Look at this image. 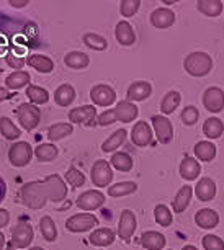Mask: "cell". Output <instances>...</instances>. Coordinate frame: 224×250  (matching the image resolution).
<instances>
[{
  "label": "cell",
  "mask_w": 224,
  "mask_h": 250,
  "mask_svg": "<svg viewBox=\"0 0 224 250\" xmlns=\"http://www.w3.org/2000/svg\"><path fill=\"white\" fill-rule=\"evenodd\" d=\"M7 53V46L5 44H0V56L5 54Z\"/></svg>",
  "instance_id": "9f6ffc18"
},
{
  "label": "cell",
  "mask_w": 224,
  "mask_h": 250,
  "mask_svg": "<svg viewBox=\"0 0 224 250\" xmlns=\"http://www.w3.org/2000/svg\"><path fill=\"white\" fill-rule=\"evenodd\" d=\"M195 195L198 196L200 201H211L216 196V183L209 177L200 178L197 187H195Z\"/></svg>",
  "instance_id": "d6986e66"
},
{
  "label": "cell",
  "mask_w": 224,
  "mask_h": 250,
  "mask_svg": "<svg viewBox=\"0 0 224 250\" xmlns=\"http://www.w3.org/2000/svg\"><path fill=\"white\" fill-rule=\"evenodd\" d=\"M125 139H126V129H118L112 136H110V138H107L103 141L102 150L105 154H107V152H115V150L120 147L123 143H125Z\"/></svg>",
  "instance_id": "8d00e7d4"
},
{
  "label": "cell",
  "mask_w": 224,
  "mask_h": 250,
  "mask_svg": "<svg viewBox=\"0 0 224 250\" xmlns=\"http://www.w3.org/2000/svg\"><path fill=\"white\" fill-rule=\"evenodd\" d=\"M152 128H154V134L160 144H169L170 141H172L174 128L169 118L160 116V115L152 116Z\"/></svg>",
  "instance_id": "30bf717a"
},
{
  "label": "cell",
  "mask_w": 224,
  "mask_h": 250,
  "mask_svg": "<svg viewBox=\"0 0 224 250\" xmlns=\"http://www.w3.org/2000/svg\"><path fill=\"white\" fill-rule=\"evenodd\" d=\"M10 245L8 247H13V249H26L30 247V244L33 242L35 239V230L28 223H18L12 228L10 230Z\"/></svg>",
  "instance_id": "277c9868"
},
{
  "label": "cell",
  "mask_w": 224,
  "mask_h": 250,
  "mask_svg": "<svg viewBox=\"0 0 224 250\" xmlns=\"http://www.w3.org/2000/svg\"><path fill=\"white\" fill-rule=\"evenodd\" d=\"M139 7H141L139 0H121L120 2V12H121V15L126 18L136 15Z\"/></svg>",
  "instance_id": "ee69618b"
},
{
  "label": "cell",
  "mask_w": 224,
  "mask_h": 250,
  "mask_svg": "<svg viewBox=\"0 0 224 250\" xmlns=\"http://www.w3.org/2000/svg\"><path fill=\"white\" fill-rule=\"evenodd\" d=\"M204 250H224V240L214 234H208L203 237Z\"/></svg>",
  "instance_id": "bcb514c9"
},
{
  "label": "cell",
  "mask_w": 224,
  "mask_h": 250,
  "mask_svg": "<svg viewBox=\"0 0 224 250\" xmlns=\"http://www.w3.org/2000/svg\"><path fill=\"white\" fill-rule=\"evenodd\" d=\"M7 250H18V249H13V247H8Z\"/></svg>",
  "instance_id": "91938a15"
},
{
  "label": "cell",
  "mask_w": 224,
  "mask_h": 250,
  "mask_svg": "<svg viewBox=\"0 0 224 250\" xmlns=\"http://www.w3.org/2000/svg\"><path fill=\"white\" fill-rule=\"evenodd\" d=\"M182 250H198V249L195 247V245H185V247H183Z\"/></svg>",
  "instance_id": "6f0895ef"
},
{
  "label": "cell",
  "mask_w": 224,
  "mask_h": 250,
  "mask_svg": "<svg viewBox=\"0 0 224 250\" xmlns=\"http://www.w3.org/2000/svg\"><path fill=\"white\" fill-rule=\"evenodd\" d=\"M154 219H156V223L159 224V226L169 228V226L174 223L172 211H170L165 205H157L154 208Z\"/></svg>",
  "instance_id": "b9f144b4"
},
{
  "label": "cell",
  "mask_w": 224,
  "mask_h": 250,
  "mask_svg": "<svg viewBox=\"0 0 224 250\" xmlns=\"http://www.w3.org/2000/svg\"><path fill=\"white\" fill-rule=\"evenodd\" d=\"M30 250H45V249H41V247H31Z\"/></svg>",
  "instance_id": "680465c9"
},
{
  "label": "cell",
  "mask_w": 224,
  "mask_h": 250,
  "mask_svg": "<svg viewBox=\"0 0 224 250\" xmlns=\"http://www.w3.org/2000/svg\"><path fill=\"white\" fill-rule=\"evenodd\" d=\"M90 100L97 106H112L116 102V92L110 85L97 83L90 90Z\"/></svg>",
  "instance_id": "9c48e42d"
},
{
  "label": "cell",
  "mask_w": 224,
  "mask_h": 250,
  "mask_svg": "<svg viewBox=\"0 0 224 250\" xmlns=\"http://www.w3.org/2000/svg\"><path fill=\"white\" fill-rule=\"evenodd\" d=\"M64 64L70 69L79 70V69L87 67L90 64V59L85 53H80V51H70V53L64 56Z\"/></svg>",
  "instance_id": "f546056e"
},
{
  "label": "cell",
  "mask_w": 224,
  "mask_h": 250,
  "mask_svg": "<svg viewBox=\"0 0 224 250\" xmlns=\"http://www.w3.org/2000/svg\"><path fill=\"white\" fill-rule=\"evenodd\" d=\"M131 141H133V144L137 146V147H146V146H149L152 143L151 126L147 125L146 121H137L136 125L133 126Z\"/></svg>",
  "instance_id": "5bb4252c"
},
{
  "label": "cell",
  "mask_w": 224,
  "mask_h": 250,
  "mask_svg": "<svg viewBox=\"0 0 224 250\" xmlns=\"http://www.w3.org/2000/svg\"><path fill=\"white\" fill-rule=\"evenodd\" d=\"M183 69L185 72L192 77H204L211 72L213 69V59L211 56L203 53V51H195L190 53L183 61Z\"/></svg>",
  "instance_id": "7a4b0ae2"
},
{
  "label": "cell",
  "mask_w": 224,
  "mask_h": 250,
  "mask_svg": "<svg viewBox=\"0 0 224 250\" xmlns=\"http://www.w3.org/2000/svg\"><path fill=\"white\" fill-rule=\"evenodd\" d=\"M136 190H137V185L134 182H120V183H115V185L108 187V195L112 198H123V196L136 193Z\"/></svg>",
  "instance_id": "836d02e7"
},
{
  "label": "cell",
  "mask_w": 224,
  "mask_h": 250,
  "mask_svg": "<svg viewBox=\"0 0 224 250\" xmlns=\"http://www.w3.org/2000/svg\"><path fill=\"white\" fill-rule=\"evenodd\" d=\"M110 165H112L113 168H116V170L120 172H130L133 168V162L131 155L126 154V152H115L112 155V160H110Z\"/></svg>",
  "instance_id": "74e56055"
},
{
  "label": "cell",
  "mask_w": 224,
  "mask_h": 250,
  "mask_svg": "<svg viewBox=\"0 0 224 250\" xmlns=\"http://www.w3.org/2000/svg\"><path fill=\"white\" fill-rule=\"evenodd\" d=\"M89 242L95 247H108L115 242V232L108 228L95 229L89 237Z\"/></svg>",
  "instance_id": "603a6c76"
},
{
  "label": "cell",
  "mask_w": 224,
  "mask_h": 250,
  "mask_svg": "<svg viewBox=\"0 0 224 250\" xmlns=\"http://www.w3.org/2000/svg\"><path fill=\"white\" fill-rule=\"evenodd\" d=\"M17 118L25 131H33L41 121V110L33 103H22L17 108Z\"/></svg>",
  "instance_id": "3957f363"
},
{
  "label": "cell",
  "mask_w": 224,
  "mask_h": 250,
  "mask_svg": "<svg viewBox=\"0 0 224 250\" xmlns=\"http://www.w3.org/2000/svg\"><path fill=\"white\" fill-rule=\"evenodd\" d=\"M35 154V150L28 143L25 141H18L8 149V160L13 167H25V165L30 164V160Z\"/></svg>",
  "instance_id": "5b68a950"
},
{
  "label": "cell",
  "mask_w": 224,
  "mask_h": 250,
  "mask_svg": "<svg viewBox=\"0 0 224 250\" xmlns=\"http://www.w3.org/2000/svg\"><path fill=\"white\" fill-rule=\"evenodd\" d=\"M35 155L40 162H51L58 157V147L51 143H43L35 149Z\"/></svg>",
  "instance_id": "ab89813d"
},
{
  "label": "cell",
  "mask_w": 224,
  "mask_h": 250,
  "mask_svg": "<svg viewBox=\"0 0 224 250\" xmlns=\"http://www.w3.org/2000/svg\"><path fill=\"white\" fill-rule=\"evenodd\" d=\"M193 152L197 155L198 160L211 162V160L216 157V146H214L211 141H200V143L195 146Z\"/></svg>",
  "instance_id": "83f0119b"
},
{
  "label": "cell",
  "mask_w": 224,
  "mask_h": 250,
  "mask_svg": "<svg viewBox=\"0 0 224 250\" xmlns=\"http://www.w3.org/2000/svg\"><path fill=\"white\" fill-rule=\"evenodd\" d=\"M192 195H193V188L190 185H185L179 190V193L175 195L174 201H172V209L174 213H182L190 206V201H192Z\"/></svg>",
  "instance_id": "cb8c5ba5"
},
{
  "label": "cell",
  "mask_w": 224,
  "mask_h": 250,
  "mask_svg": "<svg viewBox=\"0 0 224 250\" xmlns=\"http://www.w3.org/2000/svg\"><path fill=\"white\" fill-rule=\"evenodd\" d=\"M75 100V90L72 85L69 83H63L56 88L54 92V102L58 103L59 106H69L72 105V102Z\"/></svg>",
  "instance_id": "484cf974"
},
{
  "label": "cell",
  "mask_w": 224,
  "mask_h": 250,
  "mask_svg": "<svg viewBox=\"0 0 224 250\" xmlns=\"http://www.w3.org/2000/svg\"><path fill=\"white\" fill-rule=\"evenodd\" d=\"M116 123V116H115V110H107L102 115H98L97 118V125L98 126H110Z\"/></svg>",
  "instance_id": "7dc6e473"
},
{
  "label": "cell",
  "mask_w": 224,
  "mask_h": 250,
  "mask_svg": "<svg viewBox=\"0 0 224 250\" xmlns=\"http://www.w3.org/2000/svg\"><path fill=\"white\" fill-rule=\"evenodd\" d=\"M8 3H10L13 8H23L30 3V0H10Z\"/></svg>",
  "instance_id": "f907efd6"
},
{
  "label": "cell",
  "mask_w": 224,
  "mask_h": 250,
  "mask_svg": "<svg viewBox=\"0 0 224 250\" xmlns=\"http://www.w3.org/2000/svg\"><path fill=\"white\" fill-rule=\"evenodd\" d=\"M113 110H115L116 121H121V123L134 121L136 118H137V115H139V110H137V106L133 102H130V100L118 102L116 106L113 108Z\"/></svg>",
  "instance_id": "2e32d148"
},
{
  "label": "cell",
  "mask_w": 224,
  "mask_h": 250,
  "mask_svg": "<svg viewBox=\"0 0 224 250\" xmlns=\"http://www.w3.org/2000/svg\"><path fill=\"white\" fill-rule=\"evenodd\" d=\"M26 95H28V100H30L33 105H45V103L49 102V92L43 87H38V85H28L26 88Z\"/></svg>",
  "instance_id": "f35d334b"
},
{
  "label": "cell",
  "mask_w": 224,
  "mask_h": 250,
  "mask_svg": "<svg viewBox=\"0 0 224 250\" xmlns=\"http://www.w3.org/2000/svg\"><path fill=\"white\" fill-rule=\"evenodd\" d=\"M5 62H7V65H10L12 69H22L23 65L26 64V59L20 58V56L7 54V56H5Z\"/></svg>",
  "instance_id": "c3c4849f"
},
{
  "label": "cell",
  "mask_w": 224,
  "mask_h": 250,
  "mask_svg": "<svg viewBox=\"0 0 224 250\" xmlns=\"http://www.w3.org/2000/svg\"><path fill=\"white\" fill-rule=\"evenodd\" d=\"M197 8L203 15H206L209 18H216L223 12V2L221 0H198Z\"/></svg>",
  "instance_id": "f1b7e54d"
},
{
  "label": "cell",
  "mask_w": 224,
  "mask_h": 250,
  "mask_svg": "<svg viewBox=\"0 0 224 250\" xmlns=\"http://www.w3.org/2000/svg\"><path fill=\"white\" fill-rule=\"evenodd\" d=\"M28 65H31L33 69H36L38 72L41 74H49L54 70V62H52L51 58L47 56H43V54H33L30 58L26 59Z\"/></svg>",
  "instance_id": "d4e9b609"
},
{
  "label": "cell",
  "mask_w": 224,
  "mask_h": 250,
  "mask_svg": "<svg viewBox=\"0 0 224 250\" xmlns=\"http://www.w3.org/2000/svg\"><path fill=\"white\" fill-rule=\"evenodd\" d=\"M180 118H182V123L183 125H187V126H193L195 123L198 121V118H200V111H198V108L197 106H187V108H183V111H182V115H180Z\"/></svg>",
  "instance_id": "f6af8a7d"
},
{
  "label": "cell",
  "mask_w": 224,
  "mask_h": 250,
  "mask_svg": "<svg viewBox=\"0 0 224 250\" xmlns=\"http://www.w3.org/2000/svg\"><path fill=\"white\" fill-rule=\"evenodd\" d=\"M90 178H92V183L95 187L103 188L108 187L113 180V168L110 162L107 160H97L92 165V170H90Z\"/></svg>",
  "instance_id": "8992f818"
},
{
  "label": "cell",
  "mask_w": 224,
  "mask_h": 250,
  "mask_svg": "<svg viewBox=\"0 0 224 250\" xmlns=\"http://www.w3.org/2000/svg\"><path fill=\"white\" fill-rule=\"evenodd\" d=\"M67 196V187L59 175H49L43 182H28L20 190V201L30 209H41L47 200L59 203Z\"/></svg>",
  "instance_id": "6da1fadb"
},
{
  "label": "cell",
  "mask_w": 224,
  "mask_h": 250,
  "mask_svg": "<svg viewBox=\"0 0 224 250\" xmlns=\"http://www.w3.org/2000/svg\"><path fill=\"white\" fill-rule=\"evenodd\" d=\"M40 230L46 242H54L58 239V228L51 216H43L40 219Z\"/></svg>",
  "instance_id": "1f68e13d"
},
{
  "label": "cell",
  "mask_w": 224,
  "mask_h": 250,
  "mask_svg": "<svg viewBox=\"0 0 224 250\" xmlns=\"http://www.w3.org/2000/svg\"><path fill=\"white\" fill-rule=\"evenodd\" d=\"M95 226H98V219L90 213L74 214L66 221V229L70 230V232H74V234L87 232V230L93 229Z\"/></svg>",
  "instance_id": "52a82bcc"
},
{
  "label": "cell",
  "mask_w": 224,
  "mask_h": 250,
  "mask_svg": "<svg viewBox=\"0 0 224 250\" xmlns=\"http://www.w3.org/2000/svg\"><path fill=\"white\" fill-rule=\"evenodd\" d=\"M28 82H30V74L25 72V70H15L13 74L7 75L5 88H10V90H20V88L28 85Z\"/></svg>",
  "instance_id": "4dcf8cb0"
},
{
  "label": "cell",
  "mask_w": 224,
  "mask_h": 250,
  "mask_svg": "<svg viewBox=\"0 0 224 250\" xmlns=\"http://www.w3.org/2000/svg\"><path fill=\"white\" fill-rule=\"evenodd\" d=\"M7 98H10V92H8V88L0 87V102L7 100Z\"/></svg>",
  "instance_id": "f5cc1de1"
},
{
  "label": "cell",
  "mask_w": 224,
  "mask_h": 250,
  "mask_svg": "<svg viewBox=\"0 0 224 250\" xmlns=\"http://www.w3.org/2000/svg\"><path fill=\"white\" fill-rule=\"evenodd\" d=\"M69 121L75 125L95 126L97 125V108L93 105H84L79 108H72L69 111Z\"/></svg>",
  "instance_id": "ba28073f"
},
{
  "label": "cell",
  "mask_w": 224,
  "mask_h": 250,
  "mask_svg": "<svg viewBox=\"0 0 224 250\" xmlns=\"http://www.w3.org/2000/svg\"><path fill=\"white\" fill-rule=\"evenodd\" d=\"M180 102H182V97H180L179 92L172 90V92L165 93V97L162 98V102H160V111L164 113V115H172L179 108Z\"/></svg>",
  "instance_id": "d590c367"
},
{
  "label": "cell",
  "mask_w": 224,
  "mask_h": 250,
  "mask_svg": "<svg viewBox=\"0 0 224 250\" xmlns=\"http://www.w3.org/2000/svg\"><path fill=\"white\" fill-rule=\"evenodd\" d=\"M3 245H5V235L0 232V250L3 249Z\"/></svg>",
  "instance_id": "db71d44e"
},
{
  "label": "cell",
  "mask_w": 224,
  "mask_h": 250,
  "mask_svg": "<svg viewBox=\"0 0 224 250\" xmlns=\"http://www.w3.org/2000/svg\"><path fill=\"white\" fill-rule=\"evenodd\" d=\"M152 85L146 80H137L128 87V100L130 102H144L151 97Z\"/></svg>",
  "instance_id": "e0dca14e"
},
{
  "label": "cell",
  "mask_w": 224,
  "mask_h": 250,
  "mask_svg": "<svg viewBox=\"0 0 224 250\" xmlns=\"http://www.w3.org/2000/svg\"><path fill=\"white\" fill-rule=\"evenodd\" d=\"M5 195H7V183H5V180H3L2 177H0V203L3 201Z\"/></svg>",
  "instance_id": "816d5d0a"
},
{
  "label": "cell",
  "mask_w": 224,
  "mask_h": 250,
  "mask_svg": "<svg viewBox=\"0 0 224 250\" xmlns=\"http://www.w3.org/2000/svg\"><path fill=\"white\" fill-rule=\"evenodd\" d=\"M115 38L121 46H131L136 41V33L130 25V21H118L115 26Z\"/></svg>",
  "instance_id": "ac0fdd59"
},
{
  "label": "cell",
  "mask_w": 224,
  "mask_h": 250,
  "mask_svg": "<svg viewBox=\"0 0 224 250\" xmlns=\"http://www.w3.org/2000/svg\"><path fill=\"white\" fill-rule=\"evenodd\" d=\"M195 223L202 229H214L219 224V214L214 209L203 208L195 214Z\"/></svg>",
  "instance_id": "ffe728a7"
},
{
  "label": "cell",
  "mask_w": 224,
  "mask_h": 250,
  "mask_svg": "<svg viewBox=\"0 0 224 250\" xmlns=\"http://www.w3.org/2000/svg\"><path fill=\"white\" fill-rule=\"evenodd\" d=\"M66 182H67L70 187L79 188L85 183V175L80 170H77L75 167H70L69 170L66 172Z\"/></svg>",
  "instance_id": "7bdbcfd3"
},
{
  "label": "cell",
  "mask_w": 224,
  "mask_h": 250,
  "mask_svg": "<svg viewBox=\"0 0 224 250\" xmlns=\"http://www.w3.org/2000/svg\"><path fill=\"white\" fill-rule=\"evenodd\" d=\"M203 105L209 113H219L224 110V90L219 87H209L203 93Z\"/></svg>",
  "instance_id": "7c38bea8"
},
{
  "label": "cell",
  "mask_w": 224,
  "mask_h": 250,
  "mask_svg": "<svg viewBox=\"0 0 224 250\" xmlns=\"http://www.w3.org/2000/svg\"><path fill=\"white\" fill-rule=\"evenodd\" d=\"M137 226L136 216L131 209H123L120 214V223H118V235L123 240H130L133 237Z\"/></svg>",
  "instance_id": "4fadbf2b"
},
{
  "label": "cell",
  "mask_w": 224,
  "mask_h": 250,
  "mask_svg": "<svg viewBox=\"0 0 224 250\" xmlns=\"http://www.w3.org/2000/svg\"><path fill=\"white\" fill-rule=\"evenodd\" d=\"M74 133V126L70 123H56L52 125L49 129H47V139L51 143H56V141H61L64 138H67Z\"/></svg>",
  "instance_id": "4316f807"
},
{
  "label": "cell",
  "mask_w": 224,
  "mask_h": 250,
  "mask_svg": "<svg viewBox=\"0 0 224 250\" xmlns=\"http://www.w3.org/2000/svg\"><path fill=\"white\" fill-rule=\"evenodd\" d=\"M82 41L87 48L93 49V51H105L108 48V41L105 40L103 36L97 35V33H85Z\"/></svg>",
  "instance_id": "60d3db41"
},
{
  "label": "cell",
  "mask_w": 224,
  "mask_h": 250,
  "mask_svg": "<svg viewBox=\"0 0 224 250\" xmlns=\"http://www.w3.org/2000/svg\"><path fill=\"white\" fill-rule=\"evenodd\" d=\"M10 221V214H8L7 209H0V229H3Z\"/></svg>",
  "instance_id": "681fc988"
},
{
  "label": "cell",
  "mask_w": 224,
  "mask_h": 250,
  "mask_svg": "<svg viewBox=\"0 0 224 250\" xmlns=\"http://www.w3.org/2000/svg\"><path fill=\"white\" fill-rule=\"evenodd\" d=\"M203 133L209 139L221 138V134L224 133V123L219 118H208L203 125Z\"/></svg>",
  "instance_id": "d6a6232c"
},
{
  "label": "cell",
  "mask_w": 224,
  "mask_h": 250,
  "mask_svg": "<svg viewBox=\"0 0 224 250\" xmlns=\"http://www.w3.org/2000/svg\"><path fill=\"white\" fill-rule=\"evenodd\" d=\"M165 235L157 232V230H146L141 235V244L142 247L147 250H162L165 247Z\"/></svg>",
  "instance_id": "44dd1931"
},
{
  "label": "cell",
  "mask_w": 224,
  "mask_h": 250,
  "mask_svg": "<svg viewBox=\"0 0 224 250\" xmlns=\"http://www.w3.org/2000/svg\"><path fill=\"white\" fill-rule=\"evenodd\" d=\"M15 53H17V54H25V53H26V49H25V48H18V46H17V48H15Z\"/></svg>",
  "instance_id": "11a10c76"
},
{
  "label": "cell",
  "mask_w": 224,
  "mask_h": 250,
  "mask_svg": "<svg viewBox=\"0 0 224 250\" xmlns=\"http://www.w3.org/2000/svg\"><path fill=\"white\" fill-rule=\"evenodd\" d=\"M179 172L182 175L183 180H197L200 172H202V167H200L198 160H195L192 157H185L182 162H180V167H179Z\"/></svg>",
  "instance_id": "7402d4cb"
},
{
  "label": "cell",
  "mask_w": 224,
  "mask_h": 250,
  "mask_svg": "<svg viewBox=\"0 0 224 250\" xmlns=\"http://www.w3.org/2000/svg\"><path fill=\"white\" fill-rule=\"evenodd\" d=\"M174 23H175V13L167 7L156 8V10L151 13V25L157 28V30L170 28Z\"/></svg>",
  "instance_id": "9a60e30c"
},
{
  "label": "cell",
  "mask_w": 224,
  "mask_h": 250,
  "mask_svg": "<svg viewBox=\"0 0 224 250\" xmlns=\"http://www.w3.org/2000/svg\"><path fill=\"white\" fill-rule=\"evenodd\" d=\"M103 203H105V195L100 190L84 191L82 195L75 200V205L82 211H95V209H98V208H102Z\"/></svg>",
  "instance_id": "8fae6325"
},
{
  "label": "cell",
  "mask_w": 224,
  "mask_h": 250,
  "mask_svg": "<svg viewBox=\"0 0 224 250\" xmlns=\"http://www.w3.org/2000/svg\"><path fill=\"white\" fill-rule=\"evenodd\" d=\"M0 133L8 141H17L22 136L20 128H17L15 123L7 116H0Z\"/></svg>",
  "instance_id": "e575fe53"
}]
</instances>
